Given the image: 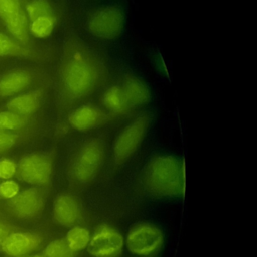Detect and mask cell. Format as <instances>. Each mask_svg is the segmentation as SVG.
<instances>
[{
	"label": "cell",
	"instance_id": "obj_1",
	"mask_svg": "<svg viewBox=\"0 0 257 257\" xmlns=\"http://www.w3.org/2000/svg\"><path fill=\"white\" fill-rule=\"evenodd\" d=\"M101 77V67L89 50L77 49L67 59L62 70V83L70 98L89 94Z\"/></svg>",
	"mask_w": 257,
	"mask_h": 257
},
{
	"label": "cell",
	"instance_id": "obj_2",
	"mask_svg": "<svg viewBox=\"0 0 257 257\" xmlns=\"http://www.w3.org/2000/svg\"><path fill=\"white\" fill-rule=\"evenodd\" d=\"M145 186L154 195L180 196L185 191V167L181 160L171 156L153 159L147 166Z\"/></svg>",
	"mask_w": 257,
	"mask_h": 257
},
{
	"label": "cell",
	"instance_id": "obj_3",
	"mask_svg": "<svg viewBox=\"0 0 257 257\" xmlns=\"http://www.w3.org/2000/svg\"><path fill=\"white\" fill-rule=\"evenodd\" d=\"M151 117L149 114H142L121 131L113 147L116 163L125 161L136 152L147 133Z\"/></svg>",
	"mask_w": 257,
	"mask_h": 257
},
{
	"label": "cell",
	"instance_id": "obj_4",
	"mask_svg": "<svg viewBox=\"0 0 257 257\" xmlns=\"http://www.w3.org/2000/svg\"><path fill=\"white\" fill-rule=\"evenodd\" d=\"M124 24L123 12L116 6H106L96 10L88 19V30L102 39L117 37Z\"/></svg>",
	"mask_w": 257,
	"mask_h": 257
},
{
	"label": "cell",
	"instance_id": "obj_5",
	"mask_svg": "<svg viewBox=\"0 0 257 257\" xmlns=\"http://www.w3.org/2000/svg\"><path fill=\"white\" fill-rule=\"evenodd\" d=\"M127 249L138 256H149L157 252L163 245L162 231L151 224L135 226L126 236Z\"/></svg>",
	"mask_w": 257,
	"mask_h": 257
},
{
	"label": "cell",
	"instance_id": "obj_6",
	"mask_svg": "<svg viewBox=\"0 0 257 257\" xmlns=\"http://www.w3.org/2000/svg\"><path fill=\"white\" fill-rule=\"evenodd\" d=\"M16 167V175L25 183L42 186L50 181L52 163L50 158L46 155H27L19 160Z\"/></svg>",
	"mask_w": 257,
	"mask_h": 257
},
{
	"label": "cell",
	"instance_id": "obj_7",
	"mask_svg": "<svg viewBox=\"0 0 257 257\" xmlns=\"http://www.w3.org/2000/svg\"><path fill=\"white\" fill-rule=\"evenodd\" d=\"M103 157V146L98 140L86 142L79 150L74 164L73 175L79 182H88L96 174Z\"/></svg>",
	"mask_w": 257,
	"mask_h": 257
},
{
	"label": "cell",
	"instance_id": "obj_8",
	"mask_svg": "<svg viewBox=\"0 0 257 257\" xmlns=\"http://www.w3.org/2000/svg\"><path fill=\"white\" fill-rule=\"evenodd\" d=\"M122 247V236L111 227L101 226L90 237L87 251L93 257H116Z\"/></svg>",
	"mask_w": 257,
	"mask_h": 257
},
{
	"label": "cell",
	"instance_id": "obj_9",
	"mask_svg": "<svg viewBox=\"0 0 257 257\" xmlns=\"http://www.w3.org/2000/svg\"><path fill=\"white\" fill-rule=\"evenodd\" d=\"M41 238L30 232H11L0 246V250L9 257H23L36 250Z\"/></svg>",
	"mask_w": 257,
	"mask_h": 257
},
{
	"label": "cell",
	"instance_id": "obj_10",
	"mask_svg": "<svg viewBox=\"0 0 257 257\" xmlns=\"http://www.w3.org/2000/svg\"><path fill=\"white\" fill-rule=\"evenodd\" d=\"M42 205V194L36 188H29L19 192L8 202L11 212L21 219H28L36 216L40 212Z\"/></svg>",
	"mask_w": 257,
	"mask_h": 257
},
{
	"label": "cell",
	"instance_id": "obj_11",
	"mask_svg": "<svg viewBox=\"0 0 257 257\" xmlns=\"http://www.w3.org/2000/svg\"><path fill=\"white\" fill-rule=\"evenodd\" d=\"M68 120L72 127L84 132L101 124L105 120V114L92 104H84L73 110L70 113Z\"/></svg>",
	"mask_w": 257,
	"mask_h": 257
},
{
	"label": "cell",
	"instance_id": "obj_12",
	"mask_svg": "<svg viewBox=\"0 0 257 257\" xmlns=\"http://www.w3.org/2000/svg\"><path fill=\"white\" fill-rule=\"evenodd\" d=\"M53 217L61 226H72L79 217L76 201L69 195H59L53 203Z\"/></svg>",
	"mask_w": 257,
	"mask_h": 257
},
{
	"label": "cell",
	"instance_id": "obj_13",
	"mask_svg": "<svg viewBox=\"0 0 257 257\" xmlns=\"http://www.w3.org/2000/svg\"><path fill=\"white\" fill-rule=\"evenodd\" d=\"M40 102L41 91L35 90L15 96L6 103V106L8 110L26 117L39 108Z\"/></svg>",
	"mask_w": 257,
	"mask_h": 257
},
{
	"label": "cell",
	"instance_id": "obj_14",
	"mask_svg": "<svg viewBox=\"0 0 257 257\" xmlns=\"http://www.w3.org/2000/svg\"><path fill=\"white\" fill-rule=\"evenodd\" d=\"M32 76L25 70H14L0 78V97L9 96L23 90L30 84Z\"/></svg>",
	"mask_w": 257,
	"mask_h": 257
},
{
	"label": "cell",
	"instance_id": "obj_15",
	"mask_svg": "<svg viewBox=\"0 0 257 257\" xmlns=\"http://www.w3.org/2000/svg\"><path fill=\"white\" fill-rule=\"evenodd\" d=\"M130 108L143 105L151 99V93L147 85L138 78L127 77L121 87Z\"/></svg>",
	"mask_w": 257,
	"mask_h": 257
},
{
	"label": "cell",
	"instance_id": "obj_16",
	"mask_svg": "<svg viewBox=\"0 0 257 257\" xmlns=\"http://www.w3.org/2000/svg\"><path fill=\"white\" fill-rule=\"evenodd\" d=\"M102 101L104 106L113 113H123L130 109L123 90L117 85L109 87L104 92Z\"/></svg>",
	"mask_w": 257,
	"mask_h": 257
},
{
	"label": "cell",
	"instance_id": "obj_17",
	"mask_svg": "<svg viewBox=\"0 0 257 257\" xmlns=\"http://www.w3.org/2000/svg\"><path fill=\"white\" fill-rule=\"evenodd\" d=\"M90 239L89 231L83 227H72L66 234L65 242L74 253L86 248Z\"/></svg>",
	"mask_w": 257,
	"mask_h": 257
},
{
	"label": "cell",
	"instance_id": "obj_18",
	"mask_svg": "<svg viewBox=\"0 0 257 257\" xmlns=\"http://www.w3.org/2000/svg\"><path fill=\"white\" fill-rule=\"evenodd\" d=\"M56 24V18L53 14L40 16L33 21H30L28 25L29 32L38 38H44L51 34Z\"/></svg>",
	"mask_w": 257,
	"mask_h": 257
},
{
	"label": "cell",
	"instance_id": "obj_19",
	"mask_svg": "<svg viewBox=\"0 0 257 257\" xmlns=\"http://www.w3.org/2000/svg\"><path fill=\"white\" fill-rule=\"evenodd\" d=\"M30 51L11 37L0 33V56H28Z\"/></svg>",
	"mask_w": 257,
	"mask_h": 257
},
{
	"label": "cell",
	"instance_id": "obj_20",
	"mask_svg": "<svg viewBox=\"0 0 257 257\" xmlns=\"http://www.w3.org/2000/svg\"><path fill=\"white\" fill-rule=\"evenodd\" d=\"M26 117L10 110L0 111V131H16L24 126Z\"/></svg>",
	"mask_w": 257,
	"mask_h": 257
},
{
	"label": "cell",
	"instance_id": "obj_21",
	"mask_svg": "<svg viewBox=\"0 0 257 257\" xmlns=\"http://www.w3.org/2000/svg\"><path fill=\"white\" fill-rule=\"evenodd\" d=\"M43 257H75L76 253H74L65 240L57 239L51 241L43 250Z\"/></svg>",
	"mask_w": 257,
	"mask_h": 257
},
{
	"label": "cell",
	"instance_id": "obj_22",
	"mask_svg": "<svg viewBox=\"0 0 257 257\" xmlns=\"http://www.w3.org/2000/svg\"><path fill=\"white\" fill-rule=\"evenodd\" d=\"M51 14H53L52 8L46 0H32L26 5V16L30 21L40 16Z\"/></svg>",
	"mask_w": 257,
	"mask_h": 257
},
{
	"label": "cell",
	"instance_id": "obj_23",
	"mask_svg": "<svg viewBox=\"0 0 257 257\" xmlns=\"http://www.w3.org/2000/svg\"><path fill=\"white\" fill-rule=\"evenodd\" d=\"M22 12L19 0H0V18L4 23L13 20Z\"/></svg>",
	"mask_w": 257,
	"mask_h": 257
},
{
	"label": "cell",
	"instance_id": "obj_24",
	"mask_svg": "<svg viewBox=\"0 0 257 257\" xmlns=\"http://www.w3.org/2000/svg\"><path fill=\"white\" fill-rule=\"evenodd\" d=\"M19 193V186L12 180H5L0 184V197L5 200L13 199Z\"/></svg>",
	"mask_w": 257,
	"mask_h": 257
},
{
	"label": "cell",
	"instance_id": "obj_25",
	"mask_svg": "<svg viewBox=\"0 0 257 257\" xmlns=\"http://www.w3.org/2000/svg\"><path fill=\"white\" fill-rule=\"evenodd\" d=\"M16 164L8 159L0 160V179L10 180L16 175Z\"/></svg>",
	"mask_w": 257,
	"mask_h": 257
},
{
	"label": "cell",
	"instance_id": "obj_26",
	"mask_svg": "<svg viewBox=\"0 0 257 257\" xmlns=\"http://www.w3.org/2000/svg\"><path fill=\"white\" fill-rule=\"evenodd\" d=\"M17 136L12 133L0 131V153L9 150L16 142Z\"/></svg>",
	"mask_w": 257,
	"mask_h": 257
},
{
	"label": "cell",
	"instance_id": "obj_27",
	"mask_svg": "<svg viewBox=\"0 0 257 257\" xmlns=\"http://www.w3.org/2000/svg\"><path fill=\"white\" fill-rule=\"evenodd\" d=\"M11 232H12V227L0 220V246L4 241V239L7 237V235Z\"/></svg>",
	"mask_w": 257,
	"mask_h": 257
},
{
	"label": "cell",
	"instance_id": "obj_28",
	"mask_svg": "<svg viewBox=\"0 0 257 257\" xmlns=\"http://www.w3.org/2000/svg\"><path fill=\"white\" fill-rule=\"evenodd\" d=\"M23 257H43L42 254H34V255H26Z\"/></svg>",
	"mask_w": 257,
	"mask_h": 257
}]
</instances>
